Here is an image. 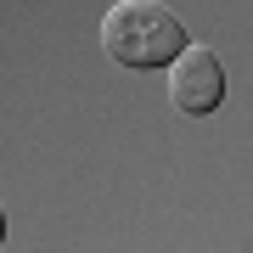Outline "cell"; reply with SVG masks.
<instances>
[{
	"label": "cell",
	"mask_w": 253,
	"mask_h": 253,
	"mask_svg": "<svg viewBox=\"0 0 253 253\" xmlns=\"http://www.w3.org/2000/svg\"><path fill=\"white\" fill-rule=\"evenodd\" d=\"M186 45H191L186 23L163 0H118L107 17H101V51L118 68H146V73L169 68Z\"/></svg>",
	"instance_id": "6da1fadb"
},
{
	"label": "cell",
	"mask_w": 253,
	"mask_h": 253,
	"mask_svg": "<svg viewBox=\"0 0 253 253\" xmlns=\"http://www.w3.org/2000/svg\"><path fill=\"white\" fill-rule=\"evenodd\" d=\"M169 101L186 118H208L225 101V68H219V56L208 45H186L169 62Z\"/></svg>",
	"instance_id": "7a4b0ae2"
}]
</instances>
